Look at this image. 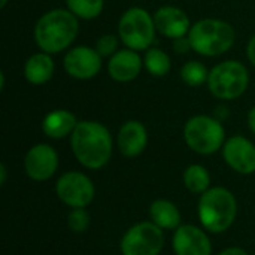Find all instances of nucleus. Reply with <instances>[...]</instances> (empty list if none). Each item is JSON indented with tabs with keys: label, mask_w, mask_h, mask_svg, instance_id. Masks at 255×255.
I'll return each instance as SVG.
<instances>
[{
	"label": "nucleus",
	"mask_w": 255,
	"mask_h": 255,
	"mask_svg": "<svg viewBox=\"0 0 255 255\" xmlns=\"http://www.w3.org/2000/svg\"><path fill=\"white\" fill-rule=\"evenodd\" d=\"M70 146L76 160L84 167L97 170L111 160L112 136L100 123L79 121L70 134Z\"/></svg>",
	"instance_id": "f257e3e1"
},
{
	"label": "nucleus",
	"mask_w": 255,
	"mask_h": 255,
	"mask_svg": "<svg viewBox=\"0 0 255 255\" xmlns=\"http://www.w3.org/2000/svg\"><path fill=\"white\" fill-rule=\"evenodd\" d=\"M78 30V18L69 9H52L36 22L34 40L43 52L57 54L73 43Z\"/></svg>",
	"instance_id": "f03ea898"
},
{
	"label": "nucleus",
	"mask_w": 255,
	"mask_h": 255,
	"mask_svg": "<svg viewBox=\"0 0 255 255\" xmlns=\"http://www.w3.org/2000/svg\"><path fill=\"white\" fill-rule=\"evenodd\" d=\"M199 220L211 233H223L232 227L238 215V202L232 191L214 187L205 191L199 200Z\"/></svg>",
	"instance_id": "7ed1b4c3"
},
{
	"label": "nucleus",
	"mask_w": 255,
	"mask_h": 255,
	"mask_svg": "<svg viewBox=\"0 0 255 255\" xmlns=\"http://www.w3.org/2000/svg\"><path fill=\"white\" fill-rule=\"evenodd\" d=\"M188 39L193 51L205 57H217L227 52L235 43V28L215 18H205L194 22L190 28Z\"/></svg>",
	"instance_id": "20e7f679"
},
{
	"label": "nucleus",
	"mask_w": 255,
	"mask_h": 255,
	"mask_svg": "<svg viewBox=\"0 0 255 255\" xmlns=\"http://www.w3.org/2000/svg\"><path fill=\"white\" fill-rule=\"evenodd\" d=\"M184 139L190 149L202 155H211L226 143L223 124L209 115H196L185 123Z\"/></svg>",
	"instance_id": "39448f33"
},
{
	"label": "nucleus",
	"mask_w": 255,
	"mask_h": 255,
	"mask_svg": "<svg viewBox=\"0 0 255 255\" xmlns=\"http://www.w3.org/2000/svg\"><path fill=\"white\" fill-rule=\"evenodd\" d=\"M155 30L154 16L146 9L137 6L127 9L118 22L121 42L133 51L149 49L155 39Z\"/></svg>",
	"instance_id": "423d86ee"
},
{
	"label": "nucleus",
	"mask_w": 255,
	"mask_h": 255,
	"mask_svg": "<svg viewBox=\"0 0 255 255\" xmlns=\"http://www.w3.org/2000/svg\"><path fill=\"white\" fill-rule=\"evenodd\" d=\"M250 84L247 67L235 60L223 61L212 67L208 78V87L212 96L220 100H235L241 97Z\"/></svg>",
	"instance_id": "0eeeda50"
},
{
	"label": "nucleus",
	"mask_w": 255,
	"mask_h": 255,
	"mask_svg": "<svg viewBox=\"0 0 255 255\" xmlns=\"http://www.w3.org/2000/svg\"><path fill=\"white\" fill-rule=\"evenodd\" d=\"M164 245L163 230L151 223H139L130 227L121 239L123 255H160Z\"/></svg>",
	"instance_id": "6e6552de"
},
{
	"label": "nucleus",
	"mask_w": 255,
	"mask_h": 255,
	"mask_svg": "<svg viewBox=\"0 0 255 255\" xmlns=\"http://www.w3.org/2000/svg\"><path fill=\"white\" fill-rule=\"evenodd\" d=\"M57 197L67 206L87 208L94 199V185L91 179L81 172H66L55 184Z\"/></svg>",
	"instance_id": "1a4fd4ad"
},
{
	"label": "nucleus",
	"mask_w": 255,
	"mask_h": 255,
	"mask_svg": "<svg viewBox=\"0 0 255 255\" xmlns=\"http://www.w3.org/2000/svg\"><path fill=\"white\" fill-rule=\"evenodd\" d=\"M58 167L57 151L46 143H37L24 157V170L33 181L42 182L54 176Z\"/></svg>",
	"instance_id": "9d476101"
},
{
	"label": "nucleus",
	"mask_w": 255,
	"mask_h": 255,
	"mask_svg": "<svg viewBox=\"0 0 255 255\" xmlns=\"http://www.w3.org/2000/svg\"><path fill=\"white\" fill-rule=\"evenodd\" d=\"M63 66L67 75L75 79H91L102 69V57L96 48L76 46L66 54Z\"/></svg>",
	"instance_id": "9b49d317"
},
{
	"label": "nucleus",
	"mask_w": 255,
	"mask_h": 255,
	"mask_svg": "<svg viewBox=\"0 0 255 255\" xmlns=\"http://www.w3.org/2000/svg\"><path fill=\"white\" fill-rule=\"evenodd\" d=\"M223 157L226 163L241 175H251L255 172V145L244 136L227 139L223 146Z\"/></svg>",
	"instance_id": "f8f14e48"
},
{
	"label": "nucleus",
	"mask_w": 255,
	"mask_h": 255,
	"mask_svg": "<svg viewBox=\"0 0 255 255\" xmlns=\"http://www.w3.org/2000/svg\"><path fill=\"white\" fill-rule=\"evenodd\" d=\"M172 247L176 255H211L212 245L208 235L196 226H179L175 230Z\"/></svg>",
	"instance_id": "ddd939ff"
},
{
	"label": "nucleus",
	"mask_w": 255,
	"mask_h": 255,
	"mask_svg": "<svg viewBox=\"0 0 255 255\" xmlns=\"http://www.w3.org/2000/svg\"><path fill=\"white\" fill-rule=\"evenodd\" d=\"M154 22L157 31L161 36L173 40L188 36L191 28L190 18L182 9L176 6H161L154 15Z\"/></svg>",
	"instance_id": "4468645a"
},
{
	"label": "nucleus",
	"mask_w": 255,
	"mask_h": 255,
	"mask_svg": "<svg viewBox=\"0 0 255 255\" xmlns=\"http://www.w3.org/2000/svg\"><path fill=\"white\" fill-rule=\"evenodd\" d=\"M143 66V61L137 51H133L130 48L117 51L109 63H108V72L111 78L117 82H130L137 78Z\"/></svg>",
	"instance_id": "2eb2a0df"
},
{
	"label": "nucleus",
	"mask_w": 255,
	"mask_h": 255,
	"mask_svg": "<svg viewBox=\"0 0 255 255\" xmlns=\"http://www.w3.org/2000/svg\"><path fill=\"white\" fill-rule=\"evenodd\" d=\"M118 149L124 157L133 158L140 155L148 143V133L142 123L130 120L124 123L117 136Z\"/></svg>",
	"instance_id": "dca6fc26"
},
{
	"label": "nucleus",
	"mask_w": 255,
	"mask_h": 255,
	"mask_svg": "<svg viewBox=\"0 0 255 255\" xmlns=\"http://www.w3.org/2000/svg\"><path fill=\"white\" fill-rule=\"evenodd\" d=\"M79 121H76V117L70 111L55 109L45 115L42 121V130L51 139H63L73 133Z\"/></svg>",
	"instance_id": "f3484780"
},
{
	"label": "nucleus",
	"mask_w": 255,
	"mask_h": 255,
	"mask_svg": "<svg viewBox=\"0 0 255 255\" xmlns=\"http://www.w3.org/2000/svg\"><path fill=\"white\" fill-rule=\"evenodd\" d=\"M54 75V61L51 54L37 52L33 54L24 64V76L33 85L46 84Z\"/></svg>",
	"instance_id": "a211bd4d"
},
{
	"label": "nucleus",
	"mask_w": 255,
	"mask_h": 255,
	"mask_svg": "<svg viewBox=\"0 0 255 255\" xmlns=\"http://www.w3.org/2000/svg\"><path fill=\"white\" fill-rule=\"evenodd\" d=\"M149 217L151 221L161 230H176L181 226V212L178 206L164 199L151 203Z\"/></svg>",
	"instance_id": "6ab92c4d"
},
{
	"label": "nucleus",
	"mask_w": 255,
	"mask_h": 255,
	"mask_svg": "<svg viewBox=\"0 0 255 255\" xmlns=\"http://www.w3.org/2000/svg\"><path fill=\"white\" fill-rule=\"evenodd\" d=\"M184 185L194 194H203L209 190L211 176L206 167L200 164H191L184 172Z\"/></svg>",
	"instance_id": "aec40b11"
},
{
	"label": "nucleus",
	"mask_w": 255,
	"mask_h": 255,
	"mask_svg": "<svg viewBox=\"0 0 255 255\" xmlns=\"http://www.w3.org/2000/svg\"><path fill=\"white\" fill-rule=\"evenodd\" d=\"M143 66L149 75L161 78L166 76L170 70V57L160 48H149L146 49Z\"/></svg>",
	"instance_id": "412c9836"
},
{
	"label": "nucleus",
	"mask_w": 255,
	"mask_h": 255,
	"mask_svg": "<svg viewBox=\"0 0 255 255\" xmlns=\"http://www.w3.org/2000/svg\"><path fill=\"white\" fill-rule=\"evenodd\" d=\"M67 9L82 19L97 18L105 7V0H66Z\"/></svg>",
	"instance_id": "4be33fe9"
},
{
	"label": "nucleus",
	"mask_w": 255,
	"mask_h": 255,
	"mask_svg": "<svg viewBox=\"0 0 255 255\" xmlns=\"http://www.w3.org/2000/svg\"><path fill=\"white\" fill-rule=\"evenodd\" d=\"M181 78L188 87H200L208 82L209 72L206 66L200 61H188L181 69Z\"/></svg>",
	"instance_id": "5701e85b"
},
{
	"label": "nucleus",
	"mask_w": 255,
	"mask_h": 255,
	"mask_svg": "<svg viewBox=\"0 0 255 255\" xmlns=\"http://www.w3.org/2000/svg\"><path fill=\"white\" fill-rule=\"evenodd\" d=\"M67 227L73 233H84L90 227V215L85 208H76L67 215Z\"/></svg>",
	"instance_id": "b1692460"
},
{
	"label": "nucleus",
	"mask_w": 255,
	"mask_h": 255,
	"mask_svg": "<svg viewBox=\"0 0 255 255\" xmlns=\"http://www.w3.org/2000/svg\"><path fill=\"white\" fill-rule=\"evenodd\" d=\"M118 48V37L114 34H103L99 37L96 43V51L100 54V57H112L117 52Z\"/></svg>",
	"instance_id": "393cba45"
},
{
	"label": "nucleus",
	"mask_w": 255,
	"mask_h": 255,
	"mask_svg": "<svg viewBox=\"0 0 255 255\" xmlns=\"http://www.w3.org/2000/svg\"><path fill=\"white\" fill-rule=\"evenodd\" d=\"M173 48H175V51H176V52H179V54H185V52H188L190 49H193V48H191V42H190L188 36H184V37L175 39V40H173Z\"/></svg>",
	"instance_id": "a878e982"
},
{
	"label": "nucleus",
	"mask_w": 255,
	"mask_h": 255,
	"mask_svg": "<svg viewBox=\"0 0 255 255\" xmlns=\"http://www.w3.org/2000/svg\"><path fill=\"white\" fill-rule=\"evenodd\" d=\"M247 55H248V60L251 61V64L255 67V34L250 39L248 42V46H247Z\"/></svg>",
	"instance_id": "bb28decb"
},
{
	"label": "nucleus",
	"mask_w": 255,
	"mask_h": 255,
	"mask_svg": "<svg viewBox=\"0 0 255 255\" xmlns=\"http://www.w3.org/2000/svg\"><path fill=\"white\" fill-rule=\"evenodd\" d=\"M218 255H248V253L242 248H238V247H232V248H227L224 251H221Z\"/></svg>",
	"instance_id": "cd10ccee"
},
{
	"label": "nucleus",
	"mask_w": 255,
	"mask_h": 255,
	"mask_svg": "<svg viewBox=\"0 0 255 255\" xmlns=\"http://www.w3.org/2000/svg\"><path fill=\"white\" fill-rule=\"evenodd\" d=\"M248 127H250V130L255 134V106L250 111V114H248Z\"/></svg>",
	"instance_id": "c85d7f7f"
},
{
	"label": "nucleus",
	"mask_w": 255,
	"mask_h": 255,
	"mask_svg": "<svg viewBox=\"0 0 255 255\" xmlns=\"http://www.w3.org/2000/svg\"><path fill=\"white\" fill-rule=\"evenodd\" d=\"M6 182V166L0 164V184L3 185Z\"/></svg>",
	"instance_id": "c756f323"
},
{
	"label": "nucleus",
	"mask_w": 255,
	"mask_h": 255,
	"mask_svg": "<svg viewBox=\"0 0 255 255\" xmlns=\"http://www.w3.org/2000/svg\"><path fill=\"white\" fill-rule=\"evenodd\" d=\"M6 3H7V0H0V7H4Z\"/></svg>",
	"instance_id": "7c9ffc66"
}]
</instances>
